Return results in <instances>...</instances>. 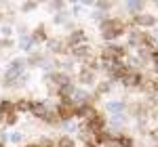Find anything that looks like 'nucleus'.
Here are the masks:
<instances>
[{
    "mask_svg": "<svg viewBox=\"0 0 158 147\" xmlns=\"http://www.w3.org/2000/svg\"><path fill=\"white\" fill-rule=\"evenodd\" d=\"M124 32V23L118 21V19H106V21H101V36L106 38V40H114V38H118Z\"/></svg>",
    "mask_w": 158,
    "mask_h": 147,
    "instance_id": "nucleus-1",
    "label": "nucleus"
},
{
    "mask_svg": "<svg viewBox=\"0 0 158 147\" xmlns=\"http://www.w3.org/2000/svg\"><path fill=\"white\" fill-rule=\"evenodd\" d=\"M55 111H57L59 120H70V118H74V116H76V105H74L72 101H63L61 105H57V107H55Z\"/></svg>",
    "mask_w": 158,
    "mask_h": 147,
    "instance_id": "nucleus-2",
    "label": "nucleus"
},
{
    "mask_svg": "<svg viewBox=\"0 0 158 147\" xmlns=\"http://www.w3.org/2000/svg\"><path fill=\"white\" fill-rule=\"evenodd\" d=\"M53 109H55V107H49V103H44V101H34L30 111H32L36 118H40V120H47V116H49Z\"/></svg>",
    "mask_w": 158,
    "mask_h": 147,
    "instance_id": "nucleus-3",
    "label": "nucleus"
},
{
    "mask_svg": "<svg viewBox=\"0 0 158 147\" xmlns=\"http://www.w3.org/2000/svg\"><path fill=\"white\" fill-rule=\"evenodd\" d=\"M122 84L127 86V88H133V86H139L141 84V74L137 72V70H129V72L124 74V78L120 80Z\"/></svg>",
    "mask_w": 158,
    "mask_h": 147,
    "instance_id": "nucleus-4",
    "label": "nucleus"
},
{
    "mask_svg": "<svg viewBox=\"0 0 158 147\" xmlns=\"http://www.w3.org/2000/svg\"><path fill=\"white\" fill-rule=\"evenodd\" d=\"M85 32L82 30H76V32H72L70 34V38H68V46H72V49H76V46H80V44H85Z\"/></svg>",
    "mask_w": 158,
    "mask_h": 147,
    "instance_id": "nucleus-5",
    "label": "nucleus"
},
{
    "mask_svg": "<svg viewBox=\"0 0 158 147\" xmlns=\"http://www.w3.org/2000/svg\"><path fill=\"white\" fill-rule=\"evenodd\" d=\"M78 80H80V84H93L95 82V72H93V67H85L80 76H78Z\"/></svg>",
    "mask_w": 158,
    "mask_h": 147,
    "instance_id": "nucleus-6",
    "label": "nucleus"
},
{
    "mask_svg": "<svg viewBox=\"0 0 158 147\" xmlns=\"http://www.w3.org/2000/svg\"><path fill=\"white\" fill-rule=\"evenodd\" d=\"M135 23H137V25H143V27H148V25L152 27V25L156 23V19H154L152 15H141V13H139V15L135 17Z\"/></svg>",
    "mask_w": 158,
    "mask_h": 147,
    "instance_id": "nucleus-7",
    "label": "nucleus"
},
{
    "mask_svg": "<svg viewBox=\"0 0 158 147\" xmlns=\"http://www.w3.org/2000/svg\"><path fill=\"white\" fill-rule=\"evenodd\" d=\"M72 53H74V57H78V59H89L91 57V49L86 44H80V46L72 49Z\"/></svg>",
    "mask_w": 158,
    "mask_h": 147,
    "instance_id": "nucleus-8",
    "label": "nucleus"
},
{
    "mask_svg": "<svg viewBox=\"0 0 158 147\" xmlns=\"http://www.w3.org/2000/svg\"><path fill=\"white\" fill-rule=\"evenodd\" d=\"M11 111H15V103H11V101H0V116L2 118L6 113H11Z\"/></svg>",
    "mask_w": 158,
    "mask_h": 147,
    "instance_id": "nucleus-9",
    "label": "nucleus"
},
{
    "mask_svg": "<svg viewBox=\"0 0 158 147\" xmlns=\"http://www.w3.org/2000/svg\"><path fill=\"white\" fill-rule=\"evenodd\" d=\"M32 109V101H27V99H21V101H17L15 103V111L19 113V111H30Z\"/></svg>",
    "mask_w": 158,
    "mask_h": 147,
    "instance_id": "nucleus-10",
    "label": "nucleus"
},
{
    "mask_svg": "<svg viewBox=\"0 0 158 147\" xmlns=\"http://www.w3.org/2000/svg\"><path fill=\"white\" fill-rule=\"evenodd\" d=\"M106 107H108V111H112V113H120V111L124 109V105H122L120 101H110Z\"/></svg>",
    "mask_w": 158,
    "mask_h": 147,
    "instance_id": "nucleus-11",
    "label": "nucleus"
},
{
    "mask_svg": "<svg viewBox=\"0 0 158 147\" xmlns=\"http://www.w3.org/2000/svg\"><path fill=\"white\" fill-rule=\"evenodd\" d=\"M49 49H51V50H55V53H61V50L65 49V46H63V42H61V40L53 38V40H49Z\"/></svg>",
    "mask_w": 158,
    "mask_h": 147,
    "instance_id": "nucleus-12",
    "label": "nucleus"
},
{
    "mask_svg": "<svg viewBox=\"0 0 158 147\" xmlns=\"http://www.w3.org/2000/svg\"><path fill=\"white\" fill-rule=\"evenodd\" d=\"M55 145H57V147H74L76 143H74V139H70V137H61Z\"/></svg>",
    "mask_w": 158,
    "mask_h": 147,
    "instance_id": "nucleus-13",
    "label": "nucleus"
},
{
    "mask_svg": "<svg viewBox=\"0 0 158 147\" xmlns=\"http://www.w3.org/2000/svg\"><path fill=\"white\" fill-rule=\"evenodd\" d=\"M32 40H34V42H42V40H47V36H44V27H38L36 32L32 34Z\"/></svg>",
    "mask_w": 158,
    "mask_h": 147,
    "instance_id": "nucleus-14",
    "label": "nucleus"
},
{
    "mask_svg": "<svg viewBox=\"0 0 158 147\" xmlns=\"http://www.w3.org/2000/svg\"><path fill=\"white\" fill-rule=\"evenodd\" d=\"M141 6H143V2H127V9H129V13H137V15H139Z\"/></svg>",
    "mask_w": 158,
    "mask_h": 147,
    "instance_id": "nucleus-15",
    "label": "nucleus"
},
{
    "mask_svg": "<svg viewBox=\"0 0 158 147\" xmlns=\"http://www.w3.org/2000/svg\"><path fill=\"white\" fill-rule=\"evenodd\" d=\"M116 141H118V145L120 147H133V139H131V137H118V139H116Z\"/></svg>",
    "mask_w": 158,
    "mask_h": 147,
    "instance_id": "nucleus-16",
    "label": "nucleus"
},
{
    "mask_svg": "<svg viewBox=\"0 0 158 147\" xmlns=\"http://www.w3.org/2000/svg\"><path fill=\"white\" fill-rule=\"evenodd\" d=\"M4 122H6V124H15V122H17V111L6 113V116H4Z\"/></svg>",
    "mask_w": 158,
    "mask_h": 147,
    "instance_id": "nucleus-17",
    "label": "nucleus"
},
{
    "mask_svg": "<svg viewBox=\"0 0 158 147\" xmlns=\"http://www.w3.org/2000/svg\"><path fill=\"white\" fill-rule=\"evenodd\" d=\"M32 44H34V40H32V38H21V42H19V46H21V49H30V46H32Z\"/></svg>",
    "mask_w": 158,
    "mask_h": 147,
    "instance_id": "nucleus-18",
    "label": "nucleus"
},
{
    "mask_svg": "<svg viewBox=\"0 0 158 147\" xmlns=\"http://www.w3.org/2000/svg\"><path fill=\"white\" fill-rule=\"evenodd\" d=\"M108 90H110V82H101L97 86V93H108Z\"/></svg>",
    "mask_w": 158,
    "mask_h": 147,
    "instance_id": "nucleus-19",
    "label": "nucleus"
},
{
    "mask_svg": "<svg viewBox=\"0 0 158 147\" xmlns=\"http://www.w3.org/2000/svg\"><path fill=\"white\" fill-rule=\"evenodd\" d=\"M36 6H38L36 2H25V4H23V11H34Z\"/></svg>",
    "mask_w": 158,
    "mask_h": 147,
    "instance_id": "nucleus-20",
    "label": "nucleus"
},
{
    "mask_svg": "<svg viewBox=\"0 0 158 147\" xmlns=\"http://www.w3.org/2000/svg\"><path fill=\"white\" fill-rule=\"evenodd\" d=\"M97 6L101 9V11H108L110 6H112V2H97Z\"/></svg>",
    "mask_w": 158,
    "mask_h": 147,
    "instance_id": "nucleus-21",
    "label": "nucleus"
},
{
    "mask_svg": "<svg viewBox=\"0 0 158 147\" xmlns=\"http://www.w3.org/2000/svg\"><path fill=\"white\" fill-rule=\"evenodd\" d=\"M9 139H11L13 143H19V141H21V135H19V133H13V135L9 137Z\"/></svg>",
    "mask_w": 158,
    "mask_h": 147,
    "instance_id": "nucleus-22",
    "label": "nucleus"
},
{
    "mask_svg": "<svg viewBox=\"0 0 158 147\" xmlns=\"http://www.w3.org/2000/svg\"><path fill=\"white\" fill-rule=\"evenodd\" d=\"M51 6H53V9H55V11H61V9H63V6H65V4H63V2H53V4H51Z\"/></svg>",
    "mask_w": 158,
    "mask_h": 147,
    "instance_id": "nucleus-23",
    "label": "nucleus"
},
{
    "mask_svg": "<svg viewBox=\"0 0 158 147\" xmlns=\"http://www.w3.org/2000/svg\"><path fill=\"white\" fill-rule=\"evenodd\" d=\"M152 137H154V139H156V141H158V128H156V130H154V133H152Z\"/></svg>",
    "mask_w": 158,
    "mask_h": 147,
    "instance_id": "nucleus-24",
    "label": "nucleus"
},
{
    "mask_svg": "<svg viewBox=\"0 0 158 147\" xmlns=\"http://www.w3.org/2000/svg\"><path fill=\"white\" fill-rule=\"evenodd\" d=\"M85 147H99V145H95V143H85Z\"/></svg>",
    "mask_w": 158,
    "mask_h": 147,
    "instance_id": "nucleus-25",
    "label": "nucleus"
},
{
    "mask_svg": "<svg viewBox=\"0 0 158 147\" xmlns=\"http://www.w3.org/2000/svg\"><path fill=\"white\" fill-rule=\"evenodd\" d=\"M27 147H38V143H32V145H27Z\"/></svg>",
    "mask_w": 158,
    "mask_h": 147,
    "instance_id": "nucleus-26",
    "label": "nucleus"
},
{
    "mask_svg": "<svg viewBox=\"0 0 158 147\" xmlns=\"http://www.w3.org/2000/svg\"><path fill=\"white\" fill-rule=\"evenodd\" d=\"M0 124H2V116H0Z\"/></svg>",
    "mask_w": 158,
    "mask_h": 147,
    "instance_id": "nucleus-27",
    "label": "nucleus"
}]
</instances>
